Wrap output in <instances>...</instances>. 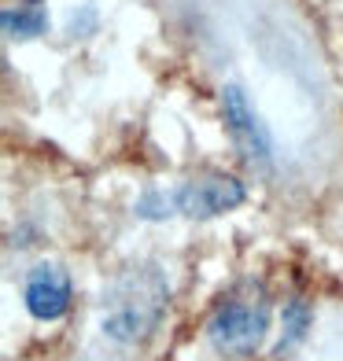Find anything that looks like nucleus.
<instances>
[{
  "label": "nucleus",
  "mask_w": 343,
  "mask_h": 361,
  "mask_svg": "<svg viewBox=\"0 0 343 361\" xmlns=\"http://www.w3.org/2000/svg\"><path fill=\"white\" fill-rule=\"evenodd\" d=\"M248 192H243V180L229 177V173H203V177H192L185 180L181 188L174 192V210L185 218H218V214H229L236 210Z\"/></svg>",
  "instance_id": "4"
},
{
  "label": "nucleus",
  "mask_w": 343,
  "mask_h": 361,
  "mask_svg": "<svg viewBox=\"0 0 343 361\" xmlns=\"http://www.w3.org/2000/svg\"><path fill=\"white\" fill-rule=\"evenodd\" d=\"M270 336V295L258 281H243L222 295L207 321V339L222 357H251Z\"/></svg>",
  "instance_id": "2"
},
{
  "label": "nucleus",
  "mask_w": 343,
  "mask_h": 361,
  "mask_svg": "<svg viewBox=\"0 0 343 361\" xmlns=\"http://www.w3.org/2000/svg\"><path fill=\"white\" fill-rule=\"evenodd\" d=\"M177 214L174 210V192L162 195V192H148L144 200L137 203V218H148V221H159V218H170Z\"/></svg>",
  "instance_id": "8"
},
{
  "label": "nucleus",
  "mask_w": 343,
  "mask_h": 361,
  "mask_svg": "<svg viewBox=\"0 0 343 361\" xmlns=\"http://www.w3.org/2000/svg\"><path fill=\"white\" fill-rule=\"evenodd\" d=\"M306 328H310V306L303 299H291L284 306V336H281V343H277V354H284L288 347H296V343L306 336Z\"/></svg>",
  "instance_id": "7"
},
{
  "label": "nucleus",
  "mask_w": 343,
  "mask_h": 361,
  "mask_svg": "<svg viewBox=\"0 0 343 361\" xmlns=\"http://www.w3.org/2000/svg\"><path fill=\"white\" fill-rule=\"evenodd\" d=\"M170 310V284L155 266H129L104 288L100 332L122 347L152 339Z\"/></svg>",
  "instance_id": "1"
},
{
  "label": "nucleus",
  "mask_w": 343,
  "mask_h": 361,
  "mask_svg": "<svg viewBox=\"0 0 343 361\" xmlns=\"http://www.w3.org/2000/svg\"><path fill=\"white\" fill-rule=\"evenodd\" d=\"M0 26L4 34L15 41H34L48 30V11H44V0H19V4L4 8L0 15Z\"/></svg>",
  "instance_id": "6"
},
{
  "label": "nucleus",
  "mask_w": 343,
  "mask_h": 361,
  "mask_svg": "<svg viewBox=\"0 0 343 361\" xmlns=\"http://www.w3.org/2000/svg\"><path fill=\"white\" fill-rule=\"evenodd\" d=\"M23 302H26V314L34 321H41V324H52L59 317H67V310H71V276H67V269L52 266V262L37 266L26 276Z\"/></svg>",
  "instance_id": "5"
},
{
  "label": "nucleus",
  "mask_w": 343,
  "mask_h": 361,
  "mask_svg": "<svg viewBox=\"0 0 343 361\" xmlns=\"http://www.w3.org/2000/svg\"><path fill=\"white\" fill-rule=\"evenodd\" d=\"M222 118H225V133L240 152V159L248 162L251 170L270 173L273 170V137H270L266 122L258 118L255 104L248 100V92L240 85L222 89Z\"/></svg>",
  "instance_id": "3"
}]
</instances>
